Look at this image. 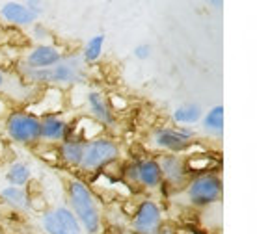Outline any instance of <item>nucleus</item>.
<instances>
[{
  "mask_svg": "<svg viewBox=\"0 0 257 234\" xmlns=\"http://www.w3.org/2000/svg\"><path fill=\"white\" fill-rule=\"evenodd\" d=\"M41 8L38 4H23V2H6L0 8V15L12 23V25L19 26H28L32 25L34 21H38Z\"/></svg>",
  "mask_w": 257,
  "mask_h": 234,
  "instance_id": "nucleus-10",
  "label": "nucleus"
},
{
  "mask_svg": "<svg viewBox=\"0 0 257 234\" xmlns=\"http://www.w3.org/2000/svg\"><path fill=\"white\" fill-rule=\"evenodd\" d=\"M136 164V175H138V184L142 188H148V190H153V188H159L162 184V173H161V165L155 158H144L140 162H135Z\"/></svg>",
  "mask_w": 257,
  "mask_h": 234,
  "instance_id": "nucleus-12",
  "label": "nucleus"
},
{
  "mask_svg": "<svg viewBox=\"0 0 257 234\" xmlns=\"http://www.w3.org/2000/svg\"><path fill=\"white\" fill-rule=\"evenodd\" d=\"M162 228V212L153 201H144L136 208L133 230L136 234H159Z\"/></svg>",
  "mask_w": 257,
  "mask_h": 234,
  "instance_id": "nucleus-8",
  "label": "nucleus"
},
{
  "mask_svg": "<svg viewBox=\"0 0 257 234\" xmlns=\"http://www.w3.org/2000/svg\"><path fill=\"white\" fill-rule=\"evenodd\" d=\"M117 158H119V145L114 139L99 136L84 145L82 162L78 169L82 173H95L112 162H116Z\"/></svg>",
  "mask_w": 257,
  "mask_h": 234,
  "instance_id": "nucleus-2",
  "label": "nucleus"
},
{
  "mask_svg": "<svg viewBox=\"0 0 257 234\" xmlns=\"http://www.w3.org/2000/svg\"><path fill=\"white\" fill-rule=\"evenodd\" d=\"M62 62V52L52 47V45H38L28 56H26V65L30 71L49 69L52 65Z\"/></svg>",
  "mask_w": 257,
  "mask_h": 234,
  "instance_id": "nucleus-11",
  "label": "nucleus"
},
{
  "mask_svg": "<svg viewBox=\"0 0 257 234\" xmlns=\"http://www.w3.org/2000/svg\"><path fill=\"white\" fill-rule=\"evenodd\" d=\"M0 195L2 199L13 206V208H19V210H25L28 204H30V199L26 195L25 188H17V186H6L4 190L0 191Z\"/></svg>",
  "mask_w": 257,
  "mask_h": 234,
  "instance_id": "nucleus-18",
  "label": "nucleus"
},
{
  "mask_svg": "<svg viewBox=\"0 0 257 234\" xmlns=\"http://www.w3.org/2000/svg\"><path fill=\"white\" fill-rule=\"evenodd\" d=\"M43 228L47 234H82V227L67 206H56L43 215Z\"/></svg>",
  "mask_w": 257,
  "mask_h": 234,
  "instance_id": "nucleus-6",
  "label": "nucleus"
},
{
  "mask_svg": "<svg viewBox=\"0 0 257 234\" xmlns=\"http://www.w3.org/2000/svg\"><path fill=\"white\" fill-rule=\"evenodd\" d=\"M84 145L82 141H77V139H64L60 147L56 149L60 160L64 162L67 167H73V169H78L80 167V162H82V154H84Z\"/></svg>",
  "mask_w": 257,
  "mask_h": 234,
  "instance_id": "nucleus-15",
  "label": "nucleus"
},
{
  "mask_svg": "<svg viewBox=\"0 0 257 234\" xmlns=\"http://www.w3.org/2000/svg\"><path fill=\"white\" fill-rule=\"evenodd\" d=\"M203 127L209 132L220 134L224 130V106L218 104V106H212L207 115L203 117Z\"/></svg>",
  "mask_w": 257,
  "mask_h": 234,
  "instance_id": "nucleus-19",
  "label": "nucleus"
},
{
  "mask_svg": "<svg viewBox=\"0 0 257 234\" xmlns=\"http://www.w3.org/2000/svg\"><path fill=\"white\" fill-rule=\"evenodd\" d=\"M30 177H32V169L25 162H13L6 173L10 186H17V188H25L28 180H30Z\"/></svg>",
  "mask_w": 257,
  "mask_h": 234,
  "instance_id": "nucleus-17",
  "label": "nucleus"
},
{
  "mask_svg": "<svg viewBox=\"0 0 257 234\" xmlns=\"http://www.w3.org/2000/svg\"><path fill=\"white\" fill-rule=\"evenodd\" d=\"M84 76V62L82 60H64L52 65L49 69H39V71H28V78L34 82L41 84H54V86H64V84H75L80 82Z\"/></svg>",
  "mask_w": 257,
  "mask_h": 234,
  "instance_id": "nucleus-4",
  "label": "nucleus"
},
{
  "mask_svg": "<svg viewBox=\"0 0 257 234\" xmlns=\"http://www.w3.org/2000/svg\"><path fill=\"white\" fill-rule=\"evenodd\" d=\"M192 138L194 132L185 127H164L153 134V141L157 143V147H161L172 154L187 151L188 147L192 145Z\"/></svg>",
  "mask_w": 257,
  "mask_h": 234,
  "instance_id": "nucleus-7",
  "label": "nucleus"
},
{
  "mask_svg": "<svg viewBox=\"0 0 257 234\" xmlns=\"http://www.w3.org/2000/svg\"><path fill=\"white\" fill-rule=\"evenodd\" d=\"M103 45H104V36L103 34H97L86 43L82 52V62L84 64H91V62H97L101 54H103Z\"/></svg>",
  "mask_w": 257,
  "mask_h": 234,
  "instance_id": "nucleus-20",
  "label": "nucleus"
},
{
  "mask_svg": "<svg viewBox=\"0 0 257 234\" xmlns=\"http://www.w3.org/2000/svg\"><path fill=\"white\" fill-rule=\"evenodd\" d=\"M159 165H161V173H162V182L172 186V188H185L190 180L187 169H185V162L181 156L177 154H164L157 160Z\"/></svg>",
  "mask_w": 257,
  "mask_h": 234,
  "instance_id": "nucleus-9",
  "label": "nucleus"
},
{
  "mask_svg": "<svg viewBox=\"0 0 257 234\" xmlns=\"http://www.w3.org/2000/svg\"><path fill=\"white\" fill-rule=\"evenodd\" d=\"M201 117V108L198 104H183L174 112V121L179 125H190Z\"/></svg>",
  "mask_w": 257,
  "mask_h": 234,
  "instance_id": "nucleus-21",
  "label": "nucleus"
},
{
  "mask_svg": "<svg viewBox=\"0 0 257 234\" xmlns=\"http://www.w3.org/2000/svg\"><path fill=\"white\" fill-rule=\"evenodd\" d=\"M4 84H6V75H4V71L0 69V89L4 88Z\"/></svg>",
  "mask_w": 257,
  "mask_h": 234,
  "instance_id": "nucleus-23",
  "label": "nucleus"
},
{
  "mask_svg": "<svg viewBox=\"0 0 257 234\" xmlns=\"http://www.w3.org/2000/svg\"><path fill=\"white\" fill-rule=\"evenodd\" d=\"M86 102H88L91 114H93V117H95V121L99 123V125L108 127V125L114 123V112L110 110V102L103 93H99V91H90V93L86 95Z\"/></svg>",
  "mask_w": 257,
  "mask_h": 234,
  "instance_id": "nucleus-14",
  "label": "nucleus"
},
{
  "mask_svg": "<svg viewBox=\"0 0 257 234\" xmlns=\"http://www.w3.org/2000/svg\"><path fill=\"white\" fill-rule=\"evenodd\" d=\"M135 56L138 58V60H148V58L151 56V47H149L148 43L138 45L135 49Z\"/></svg>",
  "mask_w": 257,
  "mask_h": 234,
  "instance_id": "nucleus-22",
  "label": "nucleus"
},
{
  "mask_svg": "<svg viewBox=\"0 0 257 234\" xmlns=\"http://www.w3.org/2000/svg\"><path fill=\"white\" fill-rule=\"evenodd\" d=\"M67 197H69L71 212L75 214L78 219L80 227L88 234H97L101 230V212H99V204L95 201V195L91 193L90 186L78 180V178H71L67 184Z\"/></svg>",
  "mask_w": 257,
  "mask_h": 234,
  "instance_id": "nucleus-1",
  "label": "nucleus"
},
{
  "mask_svg": "<svg viewBox=\"0 0 257 234\" xmlns=\"http://www.w3.org/2000/svg\"><path fill=\"white\" fill-rule=\"evenodd\" d=\"M39 119H41V141H47V143H58V141L62 143L64 141L69 125L62 117L49 114Z\"/></svg>",
  "mask_w": 257,
  "mask_h": 234,
  "instance_id": "nucleus-13",
  "label": "nucleus"
},
{
  "mask_svg": "<svg viewBox=\"0 0 257 234\" xmlns=\"http://www.w3.org/2000/svg\"><path fill=\"white\" fill-rule=\"evenodd\" d=\"M0 234H2V232H0Z\"/></svg>",
  "mask_w": 257,
  "mask_h": 234,
  "instance_id": "nucleus-24",
  "label": "nucleus"
},
{
  "mask_svg": "<svg viewBox=\"0 0 257 234\" xmlns=\"http://www.w3.org/2000/svg\"><path fill=\"white\" fill-rule=\"evenodd\" d=\"M187 197L194 206H211L222 199V180L214 173L196 175L187 184Z\"/></svg>",
  "mask_w": 257,
  "mask_h": 234,
  "instance_id": "nucleus-5",
  "label": "nucleus"
},
{
  "mask_svg": "<svg viewBox=\"0 0 257 234\" xmlns=\"http://www.w3.org/2000/svg\"><path fill=\"white\" fill-rule=\"evenodd\" d=\"M6 134L21 145H36L41 141V119L30 112H10L6 117Z\"/></svg>",
  "mask_w": 257,
  "mask_h": 234,
  "instance_id": "nucleus-3",
  "label": "nucleus"
},
{
  "mask_svg": "<svg viewBox=\"0 0 257 234\" xmlns=\"http://www.w3.org/2000/svg\"><path fill=\"white\" fill-rule=\"evenodd\" d=\"M185 162V169H187L188 177L196 173V175H205V173H211L214 167H218V160L216 158H211V156H207V154H192V156H188V158L183 160Z\"/></svg>",
  "mask_w": 257,
  "mask_h": 234,
  "instance_id": "nucleus-16",
  "label": "nucleus"
}]
</instances>
